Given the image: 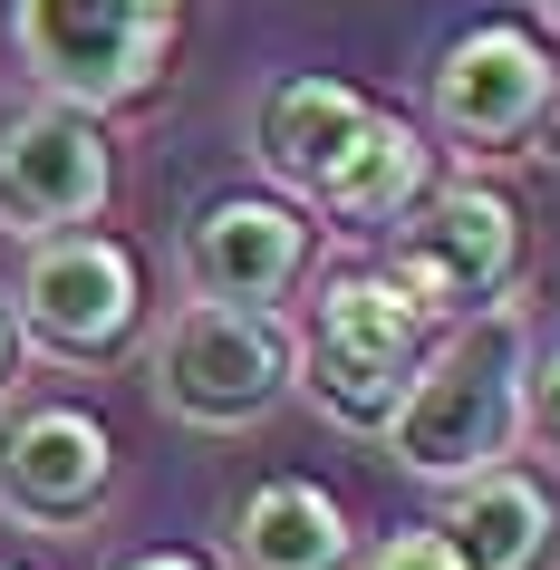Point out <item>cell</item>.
Returning a JSON list of instances; mask_svg holds the SVG:
<instances>
[{
  "label": "cell",
  "mask_w": 560,
  "mask_h": 570,
  "mask_svg": "<svg viewBox=\"0 0 560 570\" xmlns=\"http://www.w3.org/2000/svg\"><path fill=\"white\" fill-rule=\"evenodd\" d=\"M522 358H531L522 301H483L464 320H444V338H425V358L396 396V416L377 425L396 474L444 493V483L522 454Z\"/></svg>",
  "instance_id": "obj_1"
},
{
  "label": "cell",
  "mask_w": 560,
  "mask_h": 570,
  "mask_svg": "<svg viewBox=\"0 0 560 570\" xmlns=\"http://www.w3.org/2000/svg\"><path fill=\"white\" fill-rule=\"evenodd\" d=\"M425 338H435V320H425L377 262L328 271L320 291H310V309H299V330H291V387L310 396L338 435H367V445H377V425L396 416V396H406Z\"/></svg>",
  "instance_id": "obj_2"
},
{
  "label": "cell",
  "mask_w": 560,
  "mask_h": 570,
  "mask_svg": "<svg viewBox=\"0 0 560 570\" xmlns=\"http://www.w3.org/2000/svg\"><path fill=\"white\" fill-rule=\"evenodd\" d=\"M155 406L204 435H252L291 396V320L281 309H233V301H184L146 348Z\"/></svg>",
  "instance_id": "obj_3"
},
{
  "label": "cell",
  "mask_w": 560,
  "mask_h": 570,
  "mask_svg": "<svg viewBox=\"0 0 560 570\" xmlns=\"http://www.w3.org/2000/svg\"><path fill=\"white\" fill-rule=\"evenodd\" d=\"M184 0H10V49L39 97L117 117L165 78Z\"/></svg>",
  "instance_id": "obj_4"
},
{
  "label": "cell",
  "mask_w": 560,
  "mask_h": 570,
  "mask_svg": "<svg viewBox=\"0 0 560 570\" xmlns=\"http://www.w3.org/2000/svg\"><path fill=\"white\" fill-rule=\"evenodd\" d=\"M10 330H20V348H39L59 367H117L146 330V271L97 223L39 233L20 281H10Z\"/></svg>",
  "instance_id": "obj_5"
},
{
  "label": "cell",
  "mask_w": 560,
  "mask_h": 570,
  "mask_svg": "<svg viewBox=\"0 0 560 570\" xmlns=\"http://www.w3.org/2000/svg\"><path fill=\"white\" fill-rule=\"evenodd\" d=\"M386 281L406 291L425 320H464L483 301L522 291V204L502 184H425L396 223H386Z\"/></svg>",
  "instance_id": "obj_6"
},
{
  "label": "cell",
  "mask_w": 560,
  "mask_h": 570,
  "mask_svg": "<svg viewBox=\"0 0 560 570\" xmlns=\"http://www.w3.org/2000/svg\"><path fill=\"white\" fill-rule=\"evenodd\" d=\"M425 107H435V136L464 165H502V155L541 146V126L560 107V68L522 20H473L464 39H444Z\"/></svg>",
  "instance_id": "obj_7"
},
{
  "label": "cell",
  "mask_w": 560,
  "mask_h": 570,
  "mask_svg": "<svg viewBox=\"0 0 560 570\" xmlns=\"http://www.w3.org/2000/svg\"><path fill=\"white\" fill-rule=\"evenodd\" d=\"M117 194V146H107V117L68 107V97H30L0 117V233H68V223H97Z\"/></svg>",
  "instance_id": "obj_8"
},
{
  "label": "cell",
  "mask_w": 560,
  "mask_h": 570,
  "mask_svg": "<svg viewBox=\"0 0 560 570\" xmlns=\"http://www.w3.org/2000/svg\"><path fill=\"white\" fill-rule=\"evenodd\" d=\"M107 493H117V435L88 406L39 396V406L0 416V512L20 532H49V541L88 532L107 512Z\"/></svg>",
  "instance_id": "obj_9"
},
{
  "label": "cell",
  "mask_w": 560,
  "mask_h": 570,
  "mask_svg": "<svg viewBox=\"0 0 560 570\" xmlns=\"http://www.w3.org/2000/svg\"><path fill=\"white\" fill-rule=\"evenodd\" d=\"M184 281L194 301L291 309V291L310 281V213L291 194H213L184 223Z\"/></svg>",
  "instance_id": "obj_10"
},
{
  "label": "cell",
  "mask_w": 560,
  "mask_h": 570,
  "mask_svg": "<svg viewBox=\"0 0 560 570\" xmlns=\"http://www.w3.org/2000/svg\"><path fill=\"white\" fill-rule=\"evenodd\" d=\"M367 126H377V107H367L348 78L299 68V78H271L262 88V107H252V155H262V175L310 213L328 184H338V165L357 155Z\"/></svg>",
  "instance_id": "obj_11"
},
{
  "label": "cell",
  "mask_w": 560,
  "mask_h": 570,
  "mask_svg": "<svg viewBox=\"0 0 560 570\" xmlns=\"http://www.w3.org/2000/svg\"><path fill=\"white\" fill-rule=\"evenodd\" d=\"M435 532L454 541V561H464V570H551L560 512H551V483L522 474V464L502 454V464H483V474L444 483Z\"/></svg>",
  "instance_id": "obj_12"
},
{
  "label": "cell",
  "mask_w": 560,
  "mask_h": 570,
  "mask_svg": "<svg viewBox=\"0 0 560 570\" xmlns=\"http://www.w3.org/2000/svg\"><path fill=\"white\" fill-rule=\"evenodd\" d=\"M223 551H233V570H348L357 532H348V512H338V493H320V483H299V474H271L233 503Z\"/></svg>",
  "instance_id": "obj_13"
},
{
  "label": "cell",
  "mask_w": 560,
  "mask_h": 570,
  "mask_svg": "<svg viewBox=\"0 0 560 570\" xmlns=\"http://www.w3.org/2000/svg\"><path fill=\"white\" fill-rule=\"evenodd\" d=\"M425 184H435V146H425L406 117H386V107H377V126L357 136V155L338 165V184H328L310 213H320L328 233H386Z\"/></svg>",
  "instance_id": "obj_14"
},
{
  "label": "cell",
  "mask_w": 560,
  "mask_h": 570,
  "mask_svg": "<svg viewBox=\"0 0 560 570\" xmlns=\"http://www.w3.org/2000/svg\"><path fill=\"white\" fill-rule=\"evenodd\" d=\"M522 445L560 464V338H531L522 358Z\"/></svg>",
  "instance_id": "obj_15"
},
{
  "label": "cell",
  "mask_w": 560,
  "mask_h": 570,
  "mask_svg": "<svg viewBox=\"0 0 560 570\" xmlns=\"http://www.w3.org/2000/svg\"><path fill=\"white\" fill-rule=\"evenodd\" d=\"M348 570H464V561H454V541H444V532H386L377 551H357Z\"/></svg>",
  "instance_id": "obj_16"
},
{
  "label": "cell",
  "mask_w": 560,
  "mask_h": 570,
  "mask_svg": "<svg viewBox=\"0 0 560 570\" xmlns=\"http://www.w3.org/2000/svg\"><path fill=\"white\" fill-rule=\"evenodd\" d=\"M126 570H213V561H204V551H136Z\"/></svg>",
  "instance_id": "obj_17"
},
{
  "label": "cell",
  "mask_w": 560,
  "mask_h": 570,
  "mask_svg": "<svg viewBox=\"0 0 560 570\" xmlns=\"http://www.w3.org/2000/svg\"><path fill=\"white\" fill-rule=\"evenodd\" d=\"M10 358H20V330H10V309H0V387H10Z\"/></svg>",
  "instance_id": "obj_18"
},
{
  "label": "cell",
  "mask_w": 560,
  "mask_h": 570,
  "mask_svg": "<svg viewBox=\"0 0 560 570\" xmlns=\"http://www.w3.org/2000/svg\"><path fill=\"white\" fill-rule=\"evenodd\" d=\"M531 10H541V20H551V30H560V0H531Z\"/></svg>",
  "instance_id": "obj_19"
},
{
  "label": "cell",
  "mask_w": 560,
  "mask_h": 570,
  "mask_svg": "<svg viewBox=\"0 0 560 570\" xmlns=\"http://www.w3.org/2000/svg\"><path fill=\"white\" fill-rule=\"evenodd\" d=\"M0 570H10V561H0Z\"/></svg>",
  "instance_id": "obj_20"
}]
</instances>
